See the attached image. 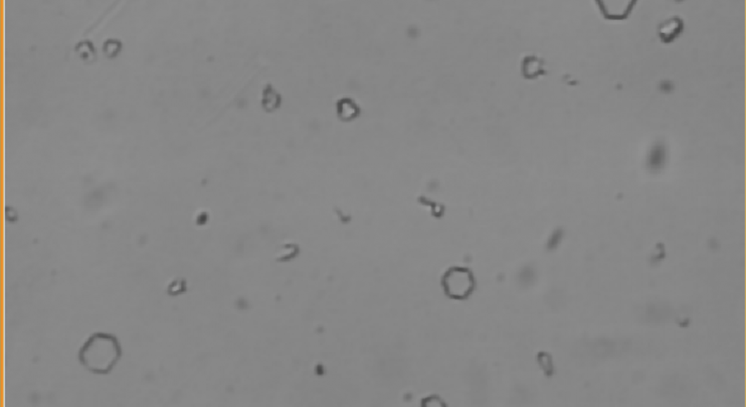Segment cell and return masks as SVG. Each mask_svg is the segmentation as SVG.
Segmentation results:
<instances>
[{"mask_svg": "<svg viewBox=\"0 0 746 407\" xmlns=\"http://www.w3.org/2000/svg\"><path fill=\"white\" fill-rule=\"evenodd\" d=\"M122 347L118 338L109 333L91 335L79 351V361L89 372L107 375L121 360Z\"/></svg>", "mask_w": 746, "mask_h": 407, "instance_id": "1", "label": "cell"}, {"mask_svg": "<svg viewBox=\"0 0 746 407\" xmlns=\"http://www.w3.org/2000/svg\"><path fill=\"white\" fill-rule=\"evenodd\" d=\"M447 291L451 296L461 298L467 296L473 287V279L465 269H455L446 277Z\"/></svg>", "mask_w": 746, "mask_h": 407, "instance_id": "2", "label": "cell"}, {"mask_svg": "<svg viewBox=\"0 0 746 407\" xmlns=\"http://www.w3.org/2000/svg\"><path fill=\"white\" fill-rule=\"evenodd\" d=\"M683 24L681 19L672 18L660 26L659 35L664 42H671L680 34L683 30Z\"/></svg>", "mask_w": 746, "mask_h": 407, "instance_id": "3", "label": "cell"}]
</instances>
